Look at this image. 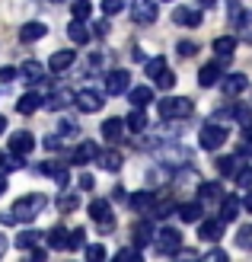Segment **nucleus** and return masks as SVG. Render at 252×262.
Instances as JSON below:
<instances>
[{
  "label": "nucleus",
  "mask_w": 252,
  "mask_h": 262,
  "mask_svg": "<svg viewBox=\"0 0 252 262\" xmlns=\"http://www.w3.org/2000/svg\"><path fill=\"white\" fill-rule=\"evenodd\" d=\"M243 29H246V35H249V38H252V13H249V16H246V19H243Z\"/></svg>",
  "instance_id": "obj_50"
},
{
  "label": "nucleus",
  "mask_w": 252,
  "mask_h": 262,
  "mask_svg": "<svg viewBox=\"0 0 252 262\" xmlns=\"http://www.w3.org/2000/svg\"><path fill=\"white\" fill-rule=\"evenodd\" d=\"M217 217L223 221V224H233V221L240 217V202H236L233 195H223V199H220V211H217Z\"/></svg>",
  "instance_id": "obj_15"
},
{
  "label": "nucleus",
  "mask_w": 252,
  "mask_h": 262,
  "mask_svg": "<svg viewBox=\"0 0 252 262\" xmlns=\"http://www.w3.org/2000/svg\"><path fill=\"white\" fill-rule=\"evenodd\" d=\"M179 217L185 224H198V221H201V202H185L179 208Z\"/></svg>",
  "instance_id": "obj_23"
},
{
  "label": "nucleus",
  "mask_w": 252,
  "mask_h": 262,
  "mask_svg": "<svg viewBox=\"0 0 252 262\" xmlns=\"http://www.w3.org/2000/svg\"><path fill=\"white\" fill-rule=\"evenodd\" d=\"M19 77H26L29 83H42V77H45V64H38V61H26L22 68H19Z\"/></svg>",
  "instance_id": "obj_21"
},
{
  "label": "nucleus",
  "mask_w": 252,
  "mask_h": 262,
  "mask_svg": "<svg viewBox=\"0 0 252 262\" xmlns=\"http://www.w3.org/2000/svg\"><path fill=\"white\" fill-rule=\"evenodd\" d=\"M160 115L166 122H172V119H189L192 115V99H185V96H166V99H160Z\"/></svg>",
  "instance_id": "obj_2"
},
{
  "label": "nucleus",
  "mask_w": 252,
  "mask_h": 262,
  "mask_svg": "<svg viewBox=\"0 0 252 262\" xmlns=\"http://www.w3.org/2000/svg\"><path fill=\"white\" fill-rule=\"evenodd\" d=\"M93 186H96V179H93L89 173H83V176H80V189H83V192H89Z\"/></svg>",
  "instance_id": "obj_45"
},
{
  "label": "nucleus",
  "mask_w": 252,
  "mask_h": 262,
  "mask_svg": "<svg viewBox=\"0 0 252 262\" xmlns=\"http://www.w3.org/2000/svg\"><path fill=\"white\" fill-rule=\"evenodd\" d=\"M48 246H55V250H67V230H64V227H51Z\"/></svg>",
  "instance_id": "obj_30"
},
{
  "label": "nucleus",
  "mask_w": 252,
  "mask_h": 262,
  "mask_svg": "<svg viewBox=\"0 0 252 262\" xmlns=\"http://www.w3.org/2000/svg\"><path fill=\"white\" fill-rule=\"evenodd\" d=\"M77 131H80V125H77V122H71V119L61 122V138H71V135H77Z\"/></svg>",
  "instance_id": "obj_42"
},
{
  "label": "nucleus",
  "mask_w": 252,
  "mask_h": 262,
  "mask_svg": "<svg viewBox=\"0 0 252 262\" xmlns=\"http://www.w3.org/2000/svg\"><path fill=\"white\" fill-rule=\"evenodd\" d=\"M4 131H7V119H4V115H0V135H4Z\"/></svg>",
  "instance_id": "obj_54"
},
{
  "label": "nucleus",
  "mask_w": 252,
  "mask_h": 262,
  "mask_svg": "<svg viewBox=\"0 0 252 262\" xmlns=\"http://www.w3.org/2000/svg\"><path fill=\"white\" fill-rule=\"evenodd\" d=\"M150 240H153V224H150V221H147V224L141 221V224L134 227V243L144 246V243H150Z\"/></svg>",
  "instance_id": "obj_32"
},
{
  "label": "nucleus",
  "mask_w": 252,
  "mask_h": 262,
  "mask_svg": "<svg viewBox=\"0 0 252 262\" xmlns=\"http://www.w3.org/2000/svg\"><path fill=\"white\" fill-rule=\"evenodd\" d=\"M125 131H128V125L122 119H105L102 122V138L109 141V144H118V141L125 138Z\"/></svg>",
  "instance_id": "obj_14"
},
{
  "label": "nucleus",
  "mask_w": 252,
  "mask_h": 262,
  "mask_svg": "<svg viewBox=\"0 0 252 262\" xmlns=\"http://www.w3.org/2000/svg\"><path fill=\"white\" fill-rule=\"evenodd\" d=\"M77 205H80V195H77V192H61L58 195V208H61V211H74Z\"/></svg>",
  "instance_id": "obj_35"
},
{
  "label": "nucleus",
  "mask_w": 252,
  "mask_h": 262,
  "mask_svg": "<svg viewBox=\"0 0 252 262\" xmlns=\"http://www.w3.org/2000/svg\"><path fill=\"white\" fill-rule=\"evenodd\" d=\"M227 128L223 125H217V122H211V125H204L201 128V135H198V144H201L204 150H220L223 144H227Z\"/></svg>",
  "instance_id": "obj_3"
},
{
  "label": "nucleus",
  "mask_w": 252,
  "mask_h": 262,
  "mask_svg": "<svg viewBox=\"0 0 252 262\" xmlns=\"http://www.w3.org/2000/svg\"><path fill=\"white\" fill-rule=\"evenodd\" d=\"M230 58H217V61H211L204 64L201 71H198V86H214L220 83V77H223V64H227Z\"/></svg>",
  "instance_id": "obj_7"
},
{
  "label": "nucleus",
  "mask_w": 252,
  "mask_h": 262,
  "mask_svg": "<svg viewBox=\"0 0 252 262\" xmlns=\"http://www.w3.org/2000/svg\"><path fill=\"white\" fill-rule=\"evenodd\" d=\"M179 51H182V55H195V45H192V42H182Z\"/></svg>",
  "instance_id": "obj_49"
},
{
  "label": "nucleus",
  "mask_w": 252,
  "mask_h": 262,
  "mask_svg": "<svg viewBox=\"0 0 252 262\" xmlns=\"http://www.w3.org/2000/svg\"><path fill=\"white\" fill-rule=\"evenodd\" d=\"M236 246H240V250H249V253H252V227H243L240 233H236Z\"/></svg>",
  "instance_id": "obj_38"
},
{
  "label": "nucleus",
  "mask_w": 252,
  "mask_h": 262,
  "mask_svg": "<svg viewBox=\"0 0 252 262\" xmlns=\"http://www.w3.org/2000/svg\"><path fill=\"white\" fill-rule=\"evenodd\" d=\"M4 192H7V176L0 173V195H4Z\"/></svg>",
  "instance_id": "obj_53"
},
{
  "label": "nucleus",
  "mask_w": 252,
  "mask_h": 262,
  "mask_svg": "<svg viewBox=\"0 0 252 262\" xmlns=\"http://www.w3.org/2000/svg\"><path fill=\"white\" fill-rule=\"evenodd\" d=\"M131 90V74L128 71H109L105 74V93L109 96H122Z\"/></svg>",
  "instance_id": "obj_6"
},
{
  "label": "nucleus",
  "mask_w": 252,
  "mask_h": 262,
  "mask_svg": "<svg viewBox=\"0 0 252 262\" xmlns=\"http://www.w3.org/2000/svg\"><path fill=\"white\" fill-rule=\"evenodd\" d=\"M243 208H246V211H252V192H246V199H243Z\"/></svg>",
  "instance_id": "obj_52"
},
{
  "label": "nucleus",
  "mask_w": 252,
  "mask_h": 262,
  "mask_svg": "<svg viewBox=\"0 0 252 262\" xmlns=\"http://www.w3.org/2000/svg\"><path fill=\"white\" fill-rule=\"evenodd\" d=\"M105 32H109V23H105V19L96 23V35H105Z\"/></svg>",
  "instance_id": "obj_51"
},
{
  "label": "nucleus",
  "mask_w": 252,
  "mask_h": 262,
  "mask_svg": "<svg viewBox=\"0 0 252 262\" xmlns=\"http://www.w3.org/2000/svg\"><path fill=\"white\" fill-rule=\"evenodd\" d=\"M128 202H131V208H134V211H144V208H153V205H156L153 192H147V189H144V192H134Z\"/></svg>",
  "instance_id": "obj_26"
},
{
  "label": "nucleus",
  "mask_w": 252,
  "mask_h": 262,
  "mask_svg": "<svg viewBox=\"0 0 252 262\" xmlns=\"http://www.w3.org/2000/svg\"><path fill=\"white\" fill-rule=\"evenodd\" d=\"M99 157V144L96 141H80L74 147V154H71V163L74 166H86V163H93Z\"/></svg>",
  "instance_id": "obj_10"
},
{
  "label": "nucleus",
  "mask_w": 252,
  "mask_h": 262,
  "mask_svg": "<svg viewBox=\"0 0 252 262\" xmlns=\"http://www.w3.org/2000/svg\"><path fill=\"white\" fill-rule=\"evenodd\" d=\"M105 256H109V253H105L102 243H89V246H86V259H89V262H99V259H105Z\"/></svg>",
  "instance_id": "obj_37"
},
{
  "label": "nucleus",
  "mask_w": 252,
  "mask_h": 262,
  "mask_svg": "<svg viewBox=\"0 0 252 262\" xmlns=\"http://www.w3.org/2000/svg\"><path fill=\"white\" fill-rule=\"evenodd\" d=\"M217 169H220L223 176H236V173H240V157H220Z\"/></svg>",
  "instance_id": "obj_29"
},
{
  "label": "nucleus",
  "mask_w": 252,
  "mask_h": 262,
  "mask_svg": "<svg viewBox=\"0 0 252 262\" xmlns=\"http://www.w3.org/2000/svg\"><path fill=\"white\" fill-rule=\"evenodd\" d=\"M74 58H77V55H74V51H67V48H64V51H55V55L48 58V68L55 71V74H61V71H67L71 64H74Z\"/></svg>",
  "instance_id": "obj_20"
},
{
  "label": "nucleus",
  "mask_w": 252,
  "mask_h": 262,
  "mask_svg": "<svg viewBox=\"0 0 252 262\" xmlns=\"http://www.w3.org/2000/svg\"><path fill=\"white\" fill-rule=\"evenodd\" d=\"M16 109H19L22 115H32V112H38V109H45V96L38 93V90H32V93H22V96L16 99Z\"/></svg>",
  "instance_id": "obj_13"
},
{
  "label": "nucleus",
  "mask_w": 252,
  "mask_h": 262,
  "mask_svg": "<svg viewBox=\"0 0 252 262\" xmlns=\"http://www.w3.org/2000/svg\"><path fill=\"white\" fill-rule=\"evenodd\" d=\"M198 195H201V199H214V195H217V182H201Z\"/></svg>",
  "instance_id": "obj_43"
},
{
  "label": "nucleus",
  "mask_w": 252,
  "mask_h": 262,
  "mask_svg": "<svg viewBox=\"0 0 252 262\" xmlns=\"http://www.w3.org/2000/svg\"><path fill=\"white\" fill-rule=\"evenodd\" d=\"M220 86L227 96H240L249 90V77L246 74H227V77H220Z\"/></svg>",
  "instance_id": "obj_11"
},
{
  "label": "nucleus",
  "mask_w": 252,
  "mask_h": 262,
  "mask_svg": "<svg viewBox=\"0 0 252 262\" xmlns=\"http://www.w3.org/2000/svg\"><path fill=\"white\" fill-rule=\"evenodd\" d=\"M42 173L55 176L58 186H64V182H67V166H64V163H42Z\"/></svg>",
  "instance_id": "obj_28"
},
{
  "label": "nucleus",
  "mask_w": 252,
  "mask_h": 262,
  "mask_svg": "<svg viewBox=\"0 0 252 262\" xmlns=\"http://www.w3.org/2000/svg\"><path fill=\"white\" fill-rule=\"evenodd\" d=\"M128 99H131L134 109H147L153 102V90L150 86H134V90H128Z\"/></svg>",
  "instance_id": "obj_18"
},
{
  "label": "nucleus",
  "mask_w": 252,
  "mask_h": 262,
  "mask_svg": "<svg viewBox=\"0 0 252 262\" xmlns=\"http://www.w3.org/2000/svg\"><path fill=\"white\" fill-rule=\"evenodd\" d=\"M71 13H74V19H89V13H93V4H89V0H74V4H71Z\"/></svg>",
  "instance_id": "obj_34"
},
{
  "label": "nucleus",
  "mask_w": 252,
  "mask_h": 262,
  "mask_svg": "<svg viewBox=\"0 0 252 262\" xmlns=\"http://www.w3.org/2000/svg\"><path fill=\"white\" fill-rule=\"evenodd\" d=\"M214 51H217V58H230L233 51H236V38H233V35H220V38H214Z\"/></svg>",
  "instance_id": "obj_27"
},
{
  "label": "nucleus",
  "mask_w": 252,
  "mask_h": 262,
  "mask_svg": "<svg viewBox=\"0 0 252 262\" xmlns=\"http://www.w3.org/2000/svg\"><path fill=\"white\" fill-rule=\"evenodd\" d=\"M198 237L204 240H220L223 237V221H198Z\"/></svg>",
  "instance_id": "obj_17"
},
{
  "label": "nucleus",
  "mask_w": 252,
  "mask_h": 262,
  "mask_svg": "<svg viewBox=\"0 0 252 262\" xmlns=\"http://www.w3.org/2000/svg\"><path fill=\"white\" fill-rule=\"evenodd\" d=\"M204 259H214V262H220V259H223V262H227V253H223V250H208V253H204Z\"/></svg>",
  "instance_id": "obj_46"
},
{
  "label": "nucleus",
  "mask_w": 252,
  "mask_h": 262,
  "mask_svg": "<svg viewBox=\"0 0 252 262\" xmlns=\"http://www.w3.org/2000/svg\"><path fill=\"white\" fill-rule=\"evenodd\" d=\"M74 102L80 112H99L105 106V96L96 93V90H80V93H74Z\"/></svg>",
  "instance_id": "obj_8"
},
{
  "label": "nucleus",
  "mask_w": 252,
  "mask_h": 262,
  "mask_svg": "<svg viewBox=\"0 0 252 262\" xmlns=\"http://www.w3.org/2000/svg\"><path fill=\"white\" fill-rule=\"evenodd\" d=\"M141 250H118V259H138Z\"/></svg>",
  "instance_id": "obj_48"
},
{
  "label": "nucleus",
  "mask_w": 252,
  "mask_h": 262,
  "mask_svg": "<svg viewBox=\"0 0 252 262\" xmlns=\"http://www.w3.org/2000/svg\"><path fill=\"white\" fill-rule=\"evenodd\" d=\"M198 4H211V0H198Z\"/></svg>",
  "instance_id": "obj_56"
},
{
  "label": "nucleus",
  "mask_w": 252,
  "mask_h": 262,
  "mask_svg": "<svg viewBox=\"0 0 252 262\" xmlns=\"http://www.w3.org/2000/svg\"><path fill=\"white\" fill-rule=\"evenodd\" d=\"M48 208V195H42V192H32V195H22V199H16L13 202V217L19 221V224H32V221L38 217Z\"/></svg>",
  "instance_id": "obj_1"
},
{
  "label": "nucleus",
  "mask_w": 252,
  "mask_h": 262,
  "mask_svg": "<svg viewBox=\"0 0 252 262\" xmlns=\"http://www.w3.org/2000/svg\"><path fill=\"white\" fill-rule=\"evenodd\" d=\"M32 147H35V138L29 135V131H16V135H10V154L26 157V154H32Z\"/></svg>",
  "instance_id": "obj_12"
},
{
  "label": "nucleus",
  "mask_w": 252,
  "mask_h": 262,
  "mask_svg": "<svg viewBox=\"0 0 252 262\" xmlns=\"http://www.w3.org/2000/svg\"><path fill=\"white\" fill-rule=\"evenodd\" d=\"M233 119L240 125H252V109L249 106H233Z\"/></svg>",
  "instance_id": "obj_39"
},
{
  "label": "nucleus",
  "mask_w": 252,
  "mask_h": 262,
  "mask_svg": "<svg viewBox=\"0 0 252 262\" xmlns=\"http://www.w3.org/2000/svg\"><path fill=\"white\" fill-rule=\"evenodd\" d=\"M125 0H102V13L105 16H115V13H122Z\"/></svg>",
  "instance_id": "obj_40"
},
{
  "label": "nucleus",
  "mask_w": 252,
  "mask_h": 262,
  "mask_svg": "<svg viewBox=\"0 0 252 262\" xmlns=\"http://www.w3.org/2000/svg\"><path fill=\"white\" fill-rule=\"evenodd\" d=\"M16 77H19V71H16V68H0V80H4V83L16 80Z\"/></svg>",
  "instance_id": "obj_44"
},
{
  "label": "nucleus",
  "mask_w": 252,
  "mask_h": 262,
  "mask_svg": "<svg viewBox=\"0 0 252 262\" xmlns=\"http://www.w3.org/2000/svg\"><path fill=\"white\" fill-rule=\"evenodd\" d=\"M67 35H71V42H77V45H86V42H89V29H86L83 19H74V23L67 26Z\"/></svg>",
  "instance_id": "obj_22"
},
{
  "label": "nucleus",
  "mask_w": 252,
  "mask_h": 262,
  "mask_svg": "<svg viewBox=\"0 0 252 262\" xmlns=\"http://www.w3.org/2000/svg\"><path fill=\"white\" fill-rule=\"evenodd\" d=\"M83 243H86V230L83 227H77L74 233H67V250H80Z\"/></svg>",
  "instance_id": "obj_36"
},
{
  "label": "nucleus",
  "mask_w": 252,
  "mask_h": 262,
  "mask_svg": "<svg viewBox=\"0 0 252 262\" xmlns=\"http://www.w3.org/2000/svg\"><path fill=\"white\" fill-rule=\"evenodd\" d=\"M156 86H160V90H172V86H176V74H172V71H163L160 77H156Z\"/></svg>",
  "instance_id": "obj_41"
},
{
  "label": "nucleus",
  "mask_w": 252,
  "mask_h": 262,
  "mask_svg": "<svg viewBox=\"0 0 252 262\" xmlns=\"http://www.w3.org/2000/svg\"><path fill=\"white\" fill-rule=\"evenodd\" d=\"M45 256H48V250H45V246H38V243H35V246H32V259H35V262H42Z\"/></svg>",
  "instance_id": "obj_47"
},
{
  "label": "nucleus",
  "mask_w": 252,
  "mask_h": 262,
  "mask_svg": "<svg viewBox=\"0 0 252 262\" xmlns=\"http://www.w3.org/2000/svg\"><path fill=\"white\" fill-rule=\"evenodd\" d=\"M166 71V58H160V55H156V58H150L147 64H144V74H147V77H153V80H156V77H160Z\"/></svg>",
  "instance_id": "obj_33"
},
{
  "label": "nucleus",
  "mask_w": 252,
  "mask_h": 262,
  "mask_svg": "<svg viewBox=\"0 0 252 262\" xmlns=\"http://www.w3.org/2000/svg\"><path fill=\"white\" fill-rule=\"evenodd\" d=\"M86 211H89V217L96 221L99 227H105V230H109V227L115 224V217H112V208H109V202H105V199H93Z\"/></svg>",
  "instance_id": "obj_9"
},
{
  "label": "nucleus",
  "mask_w": 252,
  "mask_h": 262,
  "mask_svg": "<svg viewBox=\"0 0 252 262\" xmlns=\"http://www.w3.org/2000/svg\"><path fill=\"white\" fill-rule=\"evenodd\" d=\"M153 240H156V250H160L163 256H172V253L182 250V233H179L176 227H163Z\"/></svg>",
  "instance_id": "obj_5"
},
{
  "label": "nucleus",
  "mask_w": 252,
  "mask_h": 262,
  "mask_svg": "<svg viewBox=\"0 0 252 262\" xmlns=\"http://www.w3.org/2000/svg\"><path fill=\"white\" fill-rule=\"evenodd\" d=\"M172 19H176L179 26H198V23H201V10H185V7H179L176 13H172Z\"/></svg>",
  "instance_id": "obj_24"
},
{
  "label": "nucleus",
  "mask_w": 252,
  "mask_h": 262,
  "mask_svg": "<svg viewBox=\"0 0 252 262\" xmlns=\"http://www.w3.org/2000/svg\"><path fill=\"white\" fill-rule=\"evenodd\" d=\"M128 13H131L134 23L147 26V23H156V13H160V10H156V0H131Z\"/></svg>",
  "instance_id": "obj_4"
},
{
  "label": "nucleus",
  "mask_w": 252,
  "mask_h": 262,
  "mask_svg": "<svg viewBox=\"0 0 252 262\" xmlns=\"http://www.w3.org/2000/svg\"><path fill=\"white\" fill-rule=\"evenodd\" d=\"M7 253V243H4V237H0V256H4Z\"/></svg>",
  "instance_id": "obj_55"
},
{
  "label": "nucleus",
  "mask_w": 252,
  "mask_h": 262,
  "mask_svg": "<svg viewBox=\"0 0 252 262\" xmlns=\"http://www.w3.org/2000/svg\"><path fill=\"white\" fill-rule=\"evenodd\" d=\"M96 163L105 169V173H115V169H122V154H118V150H102V147H99Z\"/></svg>",
  "instance_id": "obj_19"
},
{
  "label": "nucleus",
  "mask_w": 252,
  "mask_h": 262,
  "mask_svg": "<svg viewBox=\"0 0 252 262\" xmlns=\"http://www.w3.org/2000/svg\"><path fill=\"white\" fill-rule=\"evenodd\" d=\"M38 240H42V233H35V230H22L19 237H16V250H32Z\"/></svg>",
  "instance_id": "obj_31"
},
{
  "label": "nucleus",
  "mask_w": 252,
  "mask_h": 262,
  "mask_svg": "<svg viewBox=\"0 0 252 262\" xmlns=\"http://www.w3.org/2000/svg\"><path fill=\"white\" fill-rule=\"evenodd\" d=\"M48 26L45 23H22L19 26V42H38V38H45Z\"/></svg>",
  "instance_id": "obj_16"
},
{
  "label": "nucleus",
  "mask_w": 252,
  "mask_h": 262,
  "mask_svg": "<svg viewBox=\"0 0 252 262\" xmlns=\"http://www.w3.org/2000/svg\"><path fill=\"white\" fill-rule=\"evenodd\" d=\"M125 125L131 128V131H138V135H144V131H147V112H144V109H134V112H131L128 115V119H125Z\"/></svg>",
  "instance_id": "obj_25"
}]
</instances>
